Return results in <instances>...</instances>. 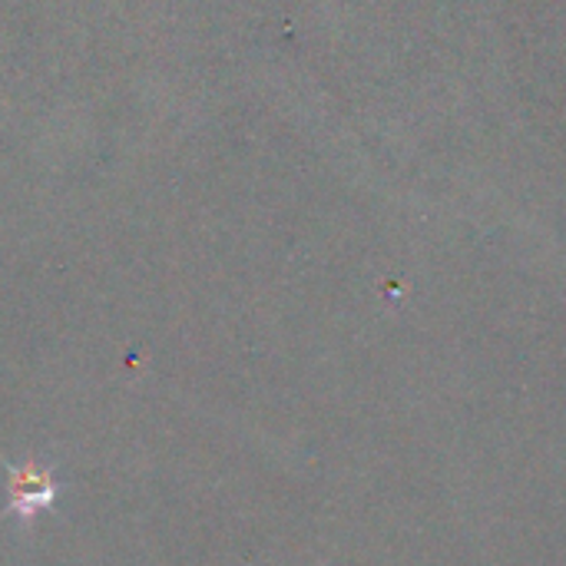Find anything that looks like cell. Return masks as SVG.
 Returning a JSON list of instances; mask_svg holds the SVG:
<instances>
[{
  "label": "cell",
  "mask_w": 566,
  "mask_h": 566,
  "mask_svg": "<svg viewBox=\"0 0 566 566\" xmlns=\"http://www.w3.org/2000/svg\"><path fill=\"white\" fill-rule=\"evenodd\" d=\"M60 494V481L50 471H40L33 464L10 468V507L20 514V521H30L40 507L53 504Z\"/></svg>",
  "instance_id": "6da1fadb"
}]
</instances>
